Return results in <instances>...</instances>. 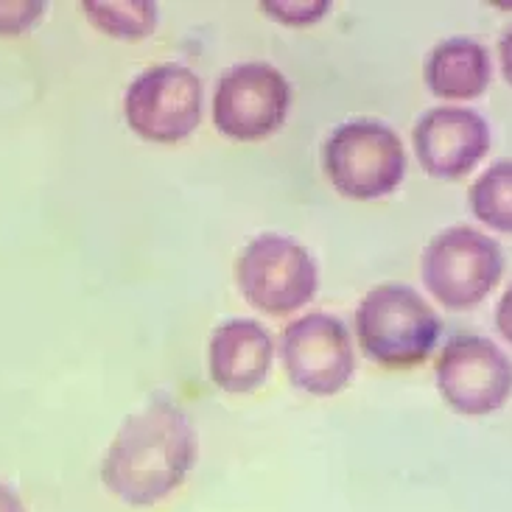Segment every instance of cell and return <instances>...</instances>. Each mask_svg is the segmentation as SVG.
Masks as SVG:
<instances>
[{
	"label": "cell",
	"instance_id": "obj_1",
	"mask_svg": "<svg viewBox=\"0 0 512 512\" xmlns=\"http://www.w3.org/2000/svg\"><path fill=\"white\" fill-rule=\"evenodd\" d=\"M199 443L180 406L154 401L126 420L107 448L101 479L118 501L152 507L188 479Z\"/></svg>",
	"mask_w": 512,
	"mask_h": 512
},
{
	"label": "cell",
	"instance_id": "obj_2",
	"mask_svg": "<svg viewBox=\"0 0 512 512\" xmlns=\"http://www.w3.org/2000/svg\"><path fill=\"white\" fill-rule=\"evenodd\" d=\"M361 350L389 370H409L431 356L440 339V317L412 286L381 283L356 308Z\"/></svg>",
	"mask_w": 512,
	"mask_h": 512
},
{
	"label": "cell",
	"instance_id": "obj_3",
	"mask_svg": "<svg viewBox=\"0 0 512 512\" xmlns=\"http://www.w3.org/2000/svg\"><path fill=\"white\" fill-rule=\"evenodd\" d=\"M322 163L333 188L361 202L392 194L406 174V152L398 132L370 118L336 126L325 140Z\"/></svg>",
	"mask_w": 512,
	"mask_h": 512
},
{
	"label": "cell",
	"instance_id": "obj_4",
	"mask_svg": "<svg viewBox=\"0 0 512 512\" xmlns=\"http://www.w3.org/2000/svg\"><path fill=\"white\" fill-rule=\"evenodd\" d=\"M423 283L451 311H465L496 289L504 272L501 247L471 227H448L423 252Z\"/></svg>",
	"mask_w": 512,
	"mask_h": 512
},
{
	"label": "cell",
	"instance_id": "obj_5",
	"mask_svg": "<svg viewBox=\"0 0 512 512\" xmlns=\"http://www.w3.org/2000/svg\"><path fill=\"white\" fill-rule=\"evenodd\" d=\"M236 280L247 303L263 314H291L317 294V261L294 238L263 233L238 255Z\"/></svg>",
	"mask_w": 512,
	"mask_h": 512
},
{
	"label": "cell",
	"instance_id": "obj_6",
	"mask_svg": "<svg viewBox=\"0 0 512 512\" xmlns=\"http://www.w3.org/2000/svg\"><path fill=\"white\" fill-rule=\"evenodd\" d=\"M434 375L443 401L465 417L493 415L512 392L510 356L496 342L476 333L448 339Z\"/></svg>",
	"mask_w": 512,
	"mask_h": 512
},
{
	"label": "cell",
	"instance_id": "obj_7",
	"mask_svg": "<svg viewBox=\"0 0 512 512\" xmlns=\"http://www.w3.org/2000/svg\"><path fill=\"white\" fill-rule=\"evenodd\" d=\"M124 115L129 129L149 143L185 140L202 118V82L174 62L146 68L126 90Z\"/></svg>",
	"mask_w": 512,
	"mask_h": 512
},
{
	"label": "cell",
	"instance_id": "obj_8",
	"mask_svg": "<svg viewBox=\"0 0 512 512\" xmlns=\"http://www.w3.org/2000/svg\"><path fill=\"white\" fill-rule=\"evenodd\" d=\"M291 87L266 62H241L222 73L213 93V124L224 138L252 143L275 135L286 121Z\"/></svg>",
	"mask_w": 512,
	"mask_h": 512
},
{
	"label": "cell",
	"instance_id": "obj_9",
	"mask_svg": "<svg viewBox=\"0 0 512 512\" xmlns=\"http://www.w3.org/2000/svg\"><path fill=\"white\" fill-rule=\"evenodd\" d=\"M280 353L291 384L319 398L342 392L356 370L350 333L345 322L331 314L294 319L283 331Z\"/></svg>",
	"mask_w": 512,
	"mask_h": 512
},
{
	"label": "cell",
	"instance_id": "obj_10",
	"mask_svg": "<svg viewBox=\"0 0 512 512\" xmlns=\"http://www.w3.org/2000/svg\"><path fill=\"white\" fill-rule=\"evenodd\" d=\"M412 143L426 174L459 180L471 174L490 149V126L479 112L465 107H434L417 121Z\"/></svg>",
	"mask_w": 512,
	"mask_h": 512
},
{
	"label": "cell",
	"instance_id": "obj_11",
	"mask_svg": "<svg viewBox=\"0 0 512 512\" xmlns=\"http://www.w3.org/2000/svg\"><path fill=\"white\" fill-rule=\"evenodd\" d=\"M275 345L252 319H230L210 336V378L224 392H252L266 381Z\"/></svg>",
	"mask_w": 512,
	"mask_h": 512
},
{
	"label": "cell",
	"instance_id": "obj_12",
	"mask_svg": "<svg viewBox=\"0 0 512 512\" xmlns=\"http://www.w3.org/2000/svg\"><path fill=\"white\" fill-rule=\"evenodd\" d=\"M490 54L471 37H451L437 42L426 59V87L431 96L448 101L479 98L490 84Z\"/></svg>",
	"mask_w": 512,
	"mask_h": 512
},
{
	"label": "cell",
	"instance_id": "obj_13",
	"mask_svg": "<svg viewBox=\"0 0 512 512\" xmlns=\"http://www.w3.org/2000/svg\"><path fill=\"white\" fill-rule=\"evenodd\" d=\"M473 216L490 230L512 236V160H499L471 185Z\"/></svg>",
	"mask_w": 512,
	"mask_h": 512
},
{
	"label": "cell",
	"instance_id": "obj_14",
	"mask_svg": "<svg viewBox=\"0 0 512 512\" xmlns=\"http://www.w3.org/2000/svg\"><path fill=\"white\" fill-rule=\"evenodd\" d=\"M82 9L93 26L118 40L149 37L157 26V6L152 0H126V3L84 0Z\"/></svg>",
	"mask_w": 512,
	"mask_h": 512
},
{
	"label": "cell",
	"instance_id": "obj_15",
	"mask_svg": "<svg viewBox=\"0 0 512 512\" xmlns=\"http://www.w3.org/2000/svg\"><path fill=\"white\" fill-rule=\"evenodd\" d=\"M263 12L286 26H311L328 12V0H308V3H286V0H263Z\"/></svg>",
	"mask_w": 512,
	"mask_h": 512
},
{
	"label": "cell",
	"instance_id": "obj_16",
	"mask_svg": "<svg viewBox=\"0 0 512 512\" xmlns=\"http://www.w3.org/2000/svg\"><path fill=\"white\" fill-rule=\"evenodd\" d=\"M42 12H45V3L40 0L0 3V34H23L40 20Z\"/></svg>",
	"mask_w": 512,
	"mask_h": 512
},
{
	"label": "cell",
	"instance_id": "obj_17",
	"mask_svg": "<svg viewBox=\"0 0 512 512\" xmlns=\"http://www.w3.org/2000/svg\"><path fill=\"white\" fill-rule=\"evenodd\" d=\"M496 328L504 336V342L512 345V286L504 291V297L499 300V308H496Z\"/></svg>",
	"mask_w": 512,
	"mask_h": 512
},
{
	"label": "cell",
	"instance_id": "obj_18",
	"mask_svg": "<svg viewBox=\"0 0 512 512\" xmlns=\"http://www.w3.org/2000/svg\"><path fill=\"white\" fill-rule=\"evenodd\" d=\"M499 59H501V73L504 79L512 84V26L504 31V37L499 42Z\"/></svg>",
	"mask_w": 512,
	"mask_h": 512
},
{
	"label": "cell",
	"instance_id": "obj_19",
	"mask_svg": "<svg viewBox=\"0 0 512 512\" xmlns=\"http://www.w3.org/2000/svg\"><path fill=\"white\" fill-rule=\"evenodd\" d=\"M0 512H26L20 496H17L14 490H9L6 485H0Z\"/></svg>",
	"mask_w": 512,
	"mask_h": 512
}]
</instances>
